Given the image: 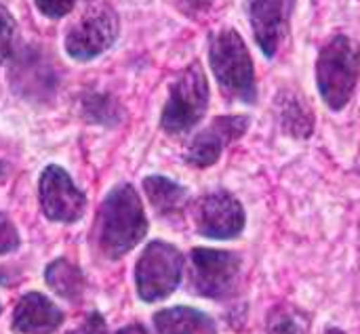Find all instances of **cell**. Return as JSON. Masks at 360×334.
Segmentation results:
<instances>
[{"instance_id": "6da1fadb", "label": "cell", "mask_w": 360, "mask_h": 334, "mask_svg": "<svg viewBox=\"0 0 360 334\" xmlns=\"http://www.w3.org/2000/svg\"><path fill=\"white\" fill-rule=\"evenodd\" d=\"M99 246L110 259H118L133 250L148 234V219L139 194L133 185L114 187L97 217Z\"/></svg>"}, {"instance_id": "7a4b0ae2", "label": "cell", "mask_w": 360, "mask_h": 334, "mask_svg": "<svg viewBox=\"0 0 360 334\" xmlns=\"http://www.w3.org/2000/svg\"><path fill=\"white\" fill-rule=\"evenodd\" d=\"M209 63L224 95L249 105L255 103L257 84L253 59L243 36L234 27H221L211 36Z\"/></svg>"}, {"instance_id": "3957f363", "label": "cell", "mask_w": 360, "mask_h": 334, "mask_svg": "<svg viewBox=\"0 0 360 334\" xmlns=\"http://www.w3.org/2000/svg\"><path fill=\"white\" fill-rule=\"evenodd\" d=\"M360 76L359 44L344 34L333 36L321 51L316 61V84L323 101L340 112L352 99Z\"/></svg>"}, {"instance_id": "277c9868", "label": "cell", "mask_w": 360, "mask_h": 334, "mask_svg": "<svg viewBox=\"0 0 360 334\" xmlns=\"http://www.w3.org/2000/svg\"><path fill=\"white\" fill-rule=\"evenodd\" d=\"M209 107V82L198 61L188 65L173 82L162 109L160 126L171 135L194 128Z\"/></svg>"}, {"instance_id": "5b68a950", "label": "cell", "mask_w": 360, "mask_h": 334, "mask_svg": "<svg viewBox=\"0 0 360 334\" xmlns=\"http://www.w3.org/2000/svg\"><path fill=\"white\" fill-rule=\"evenodd\" d=\"M243 259L232 250L194 248L190 253V288L205 299L226 301L238 293Z\"/></svg>"}, {"instance_id": "8992f818", "label": "cell", "mask_w": 360, "mask_h": 334, "mask_svg": "<svg viewBox=\"0 0 360 334\" xmlns=\"http://www.w3.org/2000/svg\"><path fill=\"white\" fill-rule=\"evenodd\" d=\"M184 276V255L169 242H150L137 265H135V286L137 295L146 303H156L175 293Z\"/></svg>"}, {"instance_id": "52a82bcc", "label": "cell", "mask_w": 360, "mask_h": 334, "mask_svg": "<svg viewBox=\"0 0 360 334\" xmlns=\"http://www.w3.org/2000/svg\"><path fill=\"white\" fill-rule=\"evenodd\" d=\"M192 219L196 232L209 240H234L243 234L247 221L240 200L228 192L200 196L192 204Z\"/></svg>"}, {"instance_id": "ba28073f", "label": "cell", "mask_w": 360, "mask_h": 334, "mask_svg": "<svg viewBox=\"0 0 360 334\" xmlns=\"http://www.w3.org/2000/svg\"><path fill=\"white\" fill-rule=\"evenodd\" d=\"M118 36V17L112 8L101 6L82 15L65 34V51L78 61H89L108 51Z\"/></svg>"}, {"instance_id": "9c48e42d", "label": "cell", "mask_w": 360, "mask_h": 334, "mask_svg": "<svg viewBox=\"0 0 360 334\" xmlns=\"http://www.w3.org/2000/svg\"><path fill=\"white\" fill-rule=\"evenodd\" d=\"M40 206L51 221L76 223L84 215L86 198L61 166H49L40 177Z\"/></svg>"}, {"instance_id": "30bf717a", "label": "cell", "mask_w": 360, "mask_h": 334, "mask_svg": "<svg viewBox=\"0 0 360 334\" xmlns=\"http://www.w3.org/2000/svg\"><path fill=\"white\" fill-rule=\"evenodd\" d=\"M295 0H247V13L255 42L266 57H274L285 42Z\"/></svg>"}, {"instance_id": "8fae6325", "label": "cell", "mask_w": 360, "mask_h": 334, "mask_svg": "<svg viewBox=\"0 0 360 334\" xmlns=\"http://www.w3.org/2000/svg\"><path fill=\"white\" fill-rule=\"evenodd\" d=\"M249 131V116H219L215 118L205 131H200L188 152H186V162L194 168H209L213 166L224 149L240 139Z\"/></svg>"}, {"instance_id": "7c38bea8", "label": "cell", "mask_w": 360, "mask_h": 334, "mask_svg": "<svg viewBox=\"0 0 360 334\" xmlns=\"http://www.w3.org/2000/svg\"><path fill=\"white\" fill-rule=\"evenodd\" d=\"M61 322L63 312L40 293H27L13 314V330L21 334L55 333Z\"/></svg>"}, {"instance_id": "4fadbf2b", "label": "cell", "mask_w": 360, "mask_h": 334, "mask_svg": "<svg viewBox=\"0 0 360 334\" xmlns=\"http://www.w3.org/2000/svg\"><path fill=\"white\" fill-rule=\"evenodd\" d=\"M281 128L295 139H308L314 133V112L297 91H281L274 99Z\"/></svg>"}, {"instance_id": "5bb4252c", "label": "cell", "mask_w": 360, "mask_h": 334, "mask_svg": "<svg viewBox=\"0 0 360 334\" xmlns=\"http://www.w3.org/2000/svg\"><path fill=\"white\" fill-rule=\"evenodd\" d=\"M158 334H217L215 320L194 307H171L154 316Z\"/></svg>"}, {"instance_id": "9a60e30c", "label": "cell", "mask_w": 360, "mask_h": 334, "mask_svg": "<svg viewBox=\"0 0 360 334\" xmlns=\"http://www.w3.org/2000/svg\"><path fill=\"white\" fill-rule=\"evenodd\" d=\"M146 196L154 211L162 217L179 215L188 204V189L162 175H152L143 181Z\"/></svg>"}, {"instance_id": "2e32d148", "label": "cell", "mask_w": 360, "mask_h": 334, "mask_svg": "<svg viewBox=\"0 0 360 334\" xmlns=\"http://www.w3.org/2000/svg\"><path fill=\"white\" fill-rule=\"evenodd\" d=\"M44 280L53 288L55 295H59L61 299H68V301H78L84 293L82 272L65 259L53 261L44 272Z\"/></svg>"}, {"instance_id": "e0dca14e", "label": "cell", "mask_w": 360, "mask_h": 334, "mask_svg": "<svg viewBox=\"0 0 360 334\" xmlns=\"http://www.w3.org/2000/svg\"><path fill=\"white\" fill-rule=\"evenodd\" d=\"M268 334H310V318L295 305H276L266 318Z\"/></svg>"}, {"instance_id": "ac0fdd59", "label": "cell", "mask_w": 360, "mask_h": 334, "mask_svg": "<svg viewBox=\"0 0 360 334\" xmlns=\"http://www.w3.org/2000/svg\"><path fill=\"white\" fill-rule=\"evenodd\" d=\"M13 44H15V19L4 6H0V63L11 59Z\"/></svg>"}, {"instance_id": "d6986e66", "label": "cell", "mask_w": 360, "mask_h": 334, "mask_svg": "<svg viewBox=\"0 0 360 334\" xmlns=\"http://www.w3.org/2000/svg\"><path fill=\"white\" fill-rule=\"evenodd\" d=\"M19 246V234L15 225L0 213V255L13 253Z\"/></svg>"}, {"instance_id": "ffe728a7", "label": "cell", "mask_w": 360, "mask_h": 334, "mask_svg": "<svg viewBox=\"0 0 360 334\" xmlns=\"http://www.w3.org/2000/svg\"><path fill=\"white\" fill-rule=\"evenodd\" d=\"M38 11L46 17H53V19H59L63 15H68L72 8H74V2L76 0H34Z\"/></svg>"}, {"instance_id": "44dd1931", "label": "cell", "mask_w": 360, "mask_h": 334, "mask_svg": "<svg viewBox=\"0 0 360 334\" xmlns=\"http://www.w3.org/2000/svg\"><path fill=\"white\" fill-rule=\"evenodd\" d=\"M74 334H108V326H105V322H103V318L99 314H91L82 322V326H78V330Z\"/></svg>"}, {"instance_id": "7402d4cb", "label": "cell", "mask_w": 360, "mask_h": 334, "mask_svg": "<svg viewBox=\"0 0 360 334\" xmlns=\"http://www.w3.org/2000/svg\"><path fill=\"white\" fill-rule=\"evenodd\" d=\"M188 13L198 15V13H207L213 6V0H177Z\"/></svg>"}, {"instance_id": "603a6c76", "label": "cell", "mask_w": 360, "mask_h": 334, "mask_svg": "<svg viewBox=\"0 0 360 334\" xmlns=\"http://www.w3.org/2000/svg\"><path fill=\"white\" fill-rule=\"evenodd\" d=\"M116 334H148V330L141 326V324H131V326H124L120 328Z\"/></svg>"}, {"instance_id": "cb8c5ba5", "label": "cell", "mask_w": 360, "mask_h": 334, "mask_svg": "<svg viewBox=\"0 0 360 334\" xmlns=\"http://www.w3.org/2000/svg\"><path fill=\"white\" fill-rule=\"evenodd\" d=\"M4 175V166H2V162H0V177Z\"/></svg>"}]
</instances>
